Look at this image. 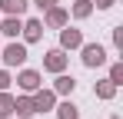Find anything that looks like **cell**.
<instances>
[{
  "instance_id": "obj_1",
  "label": "cell",
  "mask_w": 123,
  "mask_h": 119,
  "mask_svg": "<svg viewBox=\"0 0 123 119\" xmlns=\"http://www.w3.org/2000/svg\"><path fill=\"white\" fill-rule=\"evenodd\" d=\"M83 63H86V66H103V63H106V50H103L100 43L83 46Z\"/></svg>"
},
{
  "instance_id": "obj_2",
  "label": "cell",
  "mask_w": 123,
  "mask_h": 119,
  "mask_svg": "<svg viewBox=\"0 0 123 119\" xmlns=\"http://www.w3.org/2000/svg\"><path fill=\"white\" fill-rule=\"evenodd\" d=\"M23 60H27V46H23V43H10V46L3 50V63H7V66H20Z\"/></svg>"
},
{
  "instance_id": "obj_3",
  "label": "cell",
  "mask_w": 123,
  "mask_h": 119,
  "mask_svg": "<svg viewBox=\"0 0 123 119\" xmlns=\"http://www.w3.org/2000/svg\"><path fill=\"white\" fill-rule=\"evenodd\" d=\"M43 66H47L50 73H63V66H67L63 50H50V53H47V60H43Z\"/></svg>"
},
{
  "instance_id": "obj_4",
  "label": "cell",
  "mask_w": 123,
  "mask_h": 119,
  "mask_svg": "<svg viewBox=\"0 0 123 119\" xmlns=\"http://www.w3.org/2000/svg\"><path fill=\"white\" fill-rule=\"evenodd\" d=\"M17 83H20V89H27V93H37V86H40V73L23 70L20 76H17Z\"/></svg>"
},
{
  "instance_id": "obj_5",
  "label": "cell",
  "mask_w": 123,
  "mask_h": 119,
  "mask_svg": "<svg viewBox=\"0 0 123 119\" xmlns=\"http://www.w3.org/2000/svg\"><path fill=\"white\" fill-rule=\"evenodd\" d=\"M13 109H17L23 119H27V116H33V113H37V106H33V96H20V99H13Z\"/></svg>"
},
{
  "instance_id": "obj_6",
  "label": "cell",
  "mask_w": 123,
  "mask_h": 119,
  "mask_svg": "<svg viewBox=\"0 0 123 119\" xmlns=\"http://www.w3.org/2000/svg\"><path fill=\"white\" fill-rule=\"evenodd\" d=\"M60 43L67 46V50H73V46H83V37H80V30H63Z\"/></svg>"
},
{
  "instance_id": "obj_7",
  "label": "cell",
  "mask_w": 123,
  "mask_h": 119,
  "mask_svg": "<svg viewBox=\"0 0 123 119\" xmlns=\"http://www.w3.org/2000/svg\"><path fill=\"white\" fill-rule=\"evenodd\" d=\"M23 37H27V43L40 40V37H43V23H40V20H30V23L23 27Z\"/></svg>"
},
{
  "instance_id": "obj_8",
  "label": "cell",
  "mask_w": 123,
  "mask_h": 119,
  "mask_svg": "<svg viewBox=\"0 0 123 119\" xmlns=\"http://www.w3.org/2000/svg\"><path fill=\"white\" fill-rule=\"evenodd\" d=\"M33 106H37V113H47V109L53 106V93H50V89L37 93V96H33Z\"/></svg>"
},
{
  "instance_id": "obj_9",
  "label": "cell",
  "mask_w": 123,
  "mask_h": 119,
  "mask_svg": "<svg viewBox=\"0 0 123 119\" xmlns=\"http://www.w3.org/2000/svg\"><path fill=\"white\" fill-rule=\"evenodd\" d=\"M47 23H50V27H63V23H67V10H60V7H50Z\"/></svg>"
},
{
  "instance_id": "obj_10",
  "label": "cell",
  "mask_w": 123,
  "mask_h": 119,
  "mask_svg": "<svg viewBox=\"0 0 123 119\" xmlns=\"http://www.w3.org/2000/svg\"><path fill=\"white\" fill-rule=\"evenodd\" d=\"M0 7H3L7 13H17V17H20L23 10H27V0H0Z\"/></svg>"
},
{
  "instance_id": "obj_11",
  "label": "cell",
  "mask_w": 123,
  "mask_h": 119,
  "mask_svg": "<svg viewBox=\"0 0 123 119\" xmlns=\"http://www.w3.org/2000/svg\"><path fill=\"white\" fill-rule=\"evenodd\" d=\"M0 30H3L7 37H17L23 27H20V20H17V17H10V20H3V23H0Z\"/></svg>"
},
{
  "instance_id": "obj_12",
  "label": "cell",
  "mask_w": 123,
  "mask_h": 119,
  "mask_svg": "<svg viewBox=\"0 0 123 119\" xmlns=\"http://www.w3.org/2000/svg\"><path fill=\"white\" fill-rule=\"evenodd\" d=\"M113 93H117V86H113L110 79H103V83H97V96H100V99H113Z\"/></svg>"
},
{
  "instance_id": "obj_13",
  "label": "cell",
  "mask_w": 123,
  "mask_h": 119,
  "mask_svg": "<svg viewBox=\"0 0 123 119\" xmlns=\"http://www.w3.org/2000/svg\"><path fill=\"white\" fill-rule=\"evenodd\" d=\"M10 113H13V96H10V93H0V116L7 119Z\"/></svg>"
},
{
  "instance_id": "obj_14",
  "label": "cell",
  "mask_w": 123,
  "mask_h": 119,
  "mask_svg": "<svg viewBox=\"0 0 123 119\" xmlns=\"http://www.w3.org/2000/svg\"><path fill=\"white\" fill-rule=\"evenodd\" d=\"M90 10H93V3H90V0H77V3H73V17H90Z\"/></svg>"
},
{
  "instance_id": "obj_15",
  "label": "cell",
  "mask_w": 123,
  "mask_h": 119,
  "mask_svg": "<svg viewBox=\"0 0 123 119\" xmlns=\"http://www.w3.org/2000/svg\"><path fill=\"white\" fill-rule=\"evenodd\" d=\"M73 86H77L73 76H57V93H73Z\"/></svg>"
},
{
  "instance_id": "obj_16",
  "label": "cell",
  "mask_w": 123,
  "mask_h": 119,
  "mask_svg": "<svg viewBox=\"0 0 123 119\" xmlns=\"http://www.w3.org/2000/svg\"><path fill=\"white\" fill-rule=\"evenodd\" d=\"M60 119H80V113H77V106L73 103H60V113H57Z\"/></svg>"
},
{
  "instance_id": "obj_17",
  "label": "cell",
  "mask_w": 123,
  "mask_h": 119,
  "mask_svg": "<svg viewBox=\"0 0 123 119\" xmlns=\"http://www.w3.org/2000/svg\"><path fill=\"white\" fill-rule=\"evenodd\" d=\"M110 83H113V86H120V83H123V63H117V66L110 70Z\"/></svg>"
},
{
  "instance_id": "obj_18",
  "label": "cell",
  "mask_w": 123,
  "mask_h": 119,
  "mask_svg": "<svg viewBox=\"0 0 123 119\" xmlns=\"http://www.w3.org/2000/svg\"><path fill=\"white\" fill-rule=\"evenodd\" d=\"M7 86H10V76H7V73L0 70V89H7Z\"/></svg>"
},
{
  "instance_id": "obj_19",
  "label": "cell",
  "mask_w": 123,
  "mask_h": 119,
  "mask_svg": "<svg viewBox=\"0 0 123 119\" xmlns=\"http://www.w3.org/2000/svg\"><path fill=\"white\" fill-rule=\"evenodd\" d=\"M97 7H113V0H97Z\"/></svg>"
},
{
  "instance_id": "obj_20",
  "label": "cell",
  "mask_w": 123,
  "mask_h": 119,
  "mask_svg": "<svg viewBox=\"0 0 123 119\" xmlns=\"http://www.w3.org/2000/svg\"><path fill=\"white\" fill-rule=\"evenodd\" d=\"M37 3H40V7H53L57 0H37Z\"/></svg>"
}]
</instances>
